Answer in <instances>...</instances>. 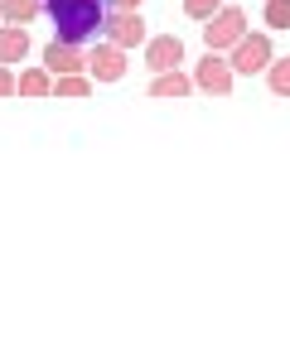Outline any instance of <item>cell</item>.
<instances>
[{"mask_svg":"<svg viewBox=\"0 0 290 362\" xmlns=\"http://www.w3.org/2000/svg\"><path fill=\"white\" fill-rule=\"evenodd\" d=\"M194 92V78H184L179 68L174 73H155V83H150V97H189Z\"/></svg>","mask_w":290,"mask_h":362,"instance_id":"8fae6325","label":"cell"},{"mask_svg":"<svg viewBox=\"0 0 290 362\" xmlns=\"http://www.w3.org/2000/svg\"><path fill=\"white\" fill-rule=\"evenodd\" d=\"M44 68H49L54 78H68V73H83V68H87V54L78 49V44H63V39H54V44L44 49Z\"/></svg>","mask_w":290,"mask_h":362,"instance_id":"ba28073f","label":"cell"},{"mask_svg":"<svg viewBox=\"0 0 290 362\" xmlns=\"http://www.w3.org/2000/svg\"><path fill=\"white\" fill-rule=\"evenodd\" d=\"M242 34H247V15H242L237 5H223L218 15H208V25H203V44H208L213 54H223V49H232Z\"/></svg>","mask_w":290,"mask_h":362,"instance_id":"7a4b0ae2","label":"cell"},{"mask_svg":"<svg viewBox=\"0 0 290 362\" xmlns=\"http://www.w3.org/2000/svg\"><path fill=\"white\" fill-rule=\"evenodd\" d=\"M44 15L54 25V39L63 44H97L107 34V0H44Z\"/></svg>","mask_w":290,"mask_h":362,"instance_id":"6da1fadb","label":"cell"},{"mask_svg":"<svg viewBox=\"0 0 290 362\" xmlns=\"http://www.w3.org/2000/svg\"><path fill=\"white\" fill-rule=\"evenodd\" d=\"M266 25L290 29V0H266Z\"/></svg>","mask_w":290,"mask_h":362,"instance_id":"9a60e30c","label":"cell"},{"mask_svg":"<svg viewBox=\"0 0 290 362\" xmlns=\"http://www.w3.org/2000/svg\"><path fill=\"white\" fill-rule=\"evenodd\" d=\"M20 97H54V73H49V68L20 73Z\"/></svg>","mask_w":290,"mask_h":362,"instance_id":"7c38bea8","label":"cell"},{"mask_svg":"<svg viewBox=\"0 0 290 362\" xmlns=\"http://www.w3.org/2000/svg\"><path fill=\"white\" fill-rule=\"evenodd\" d=\"M87 73H92L97 83H121V78H126V49L112 44V39L92 44V54H87Z\"/></svg>","mask_w":290,"mask_h":362,"instance_id":"5b68a950","label":"cell"},{"mask_svg":"<svg viewBox=\"0 0 290 362\" xmlns=\"http://www.w3.org/2000/svg\"><path fill=\"white\" fill-rule=\"evenodd\" d=\"M184 10H189L194 20H208V15H218V10H223V0H184Z\"/></svg>","mask_w":290,"mask_h":362,"instance_id":"2e32d148","label":"cell"},{"mask_svg":"<svg viewBox=\"0 0 290 362\" xmlns=\"http://www.w3.org/2000/svg\"><path fill=\"white\" fill-rule=\"evenodd\" d=\"M107 39H112V44H121V49H136V44H145V20H141V10H112V15H107Z\"/></svg>","mask_w":290,"mask_h":362,"instance_id":"52a82bcc","label":"cell"},{"mask_svg":"<svg viewBox=\"0 0 290 362\" xmlns=\"http://www.w3.org/2000/svg\"><path fill=\"white\" fill-rule=\"evenodd\" d=\"M232 83H237V73H232V63L223 54H203V63L194 68V87H203V92H213V97H228Z\"/></svg>","mask_w":290,"mask_h":362,"instance_id":"277c9868","label":"cell"},{"mask_svg":"<svg viewBox=\"0 0 290 362\" xmlns=\"http://www.w3.org/2000/svg\"><path fill=\"white\" fill-rule=\"evenodd\" d=\"M271 34H242L237 44H232V73H242V78H252V73H266L271 68Z\"/></svg>","mask_w":290,"mask_h":362,"instance_id":"3957f363","label":"cell"},{"mask_svg":"<svg viewBox=\"0 0 290 362\" xmlns=\"http://www.w3.org/2000/svg\"><path fill=\"white\" fill-rule=\"evenodd\" d=\"M87 92H92V78H83V73L54 78V97H68V102H78V97H87Z\"/></svg>","mask_w":290,"mask_h":362,"instance_id":"4fadbf2b","label":"cell"},{"mask_svg":"<svg viewBox=\"0 0 290 362\" xmlns=\"http://www.w3.org/2000/svg\"><path fill=\"white\" fill-rule=\"evenodd\" d=\"M266 83H271V92H276V97H290V58H271Z\"/></svg>","mask_w":290,"mask_h":362,"instance_id":"5bb4252c","label":"cell"},{"mask_svg":"<svg viewBox=\"0 0 290 362\" xmlns=\"http://www.w3.org/2000/svg\"><path fill=\"white\" fill-rule=\"evenodd\" d=\"M179 63H184V44H179V34L145 39V68H150V73H174Z\"/></svg>","mask_w":290,"mask_h":362,"instance_id":"8992f818","label":"cell"},{"mask_svg":"<svg viewBox=\"0 0 290 362\" xmlns=\"http://www.w3.org/2000/svg\"><path fill=\"white\" fill-rule=\"evenodd\" d=\"M20 92V78L10 73V63H0V97H15Z\"/></svg>","mask_w":290,"mask_h":362,"instance_id":"e0dca14e","label":"cell"},{"mask_svg":"<svg viewBox=\"0 0 290 362\" xmlns=\"http://www.w3.org/2000/svg\"><path fill=\"white\" fill-rule=\"evenodd\" d=\"M25 54H29V29L0 25V63H25Z\"/></svg>","mask_w":290,"mask_h":362,"instance_id":"9c48e42d","label":"cell"},{"mask_svg":"<svg viewBox=\"0 0 290 362\" xmlns=\"http://www.w3.org/2000/svg\"><path fill=\"white\" fill-rule=\"evenodd\" d=\"M107 10H141V0H107Z\"/></svg>","mask_w":290,"mask_h":362,"instance_id":"ac0fdd59","label":"cell"},{"mask_svg":"<svg viewBox=\"0 0 290 362\" xmlns=\"http://www.w3.org/2000/svg\"><path fill=\"white\" fill-rule=\"evenodd\" d=\"M44 15V0H0V20L5 25H34Z\"/></svg>","mask_w":290,"mask_h":362,"instance_id":"30bf717a","label":"cell"}]
</instances>
